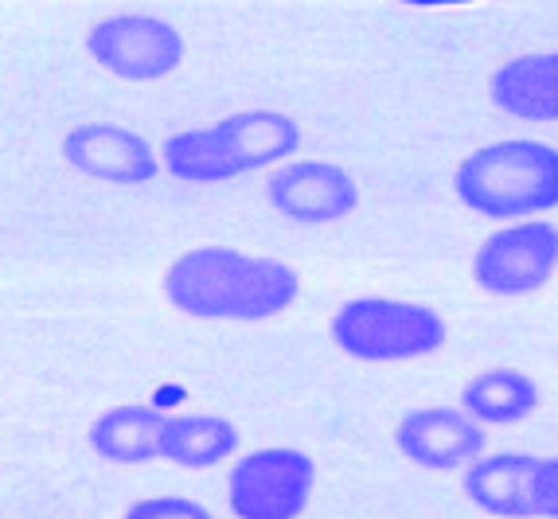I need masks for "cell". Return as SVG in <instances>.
Masks as SVG:
<instances>
[{"mask_svg":"<svg viewBox=\"0 0 558 519\" xmlns=\"http://www.w3.org/2000/svg\"><path fill=\"white\" fill-rule=\"evenodd\" d=\"M168 301L199 321H266L286 313L301 293L298 269L231 246H196L165 274Z\"/></svg>","mask_w":558,"mask_h":519,"instance_id":"6da1fadb","label":"cell"},{"mask_svg":"<svg viewBox=\"0 0 558 519\" xmlns=\"http://www.w3.org/2000/svg\"><path fill=\"white\" fill-rule=\"evenodd\" d=\"M301 148V125L278 110H242L211 130H184L165 141V168L187 184H215L258 172Z\"/></svg>","mask_w":558,"mask_h":519,"instance_id":"7a4b0ae2","label":"cell"},{"mask_svg":"<svg viewBox=\"0 0 558 519\" xmlns=\"http://www.w3.org/2000/svg\"><path fill=\"white\" fill-rule=\"evenodd\" d=\"M457 200L484 219H527L558 207V148L543 141H496L453 172Z\"/></svg>","mask_w":558,"mask_h":519,"instance_id":"3957f363","label":"cell"},{"mask_svg":"<svg viewBox=\"0 0 558 519\" xmlns=\"http://www.w3.org/2000/svg\"><path fill=\"white\" fill-rule=\"evenodd\" d=\"M446 336L449 328L441 313L391 297H355L332 316V343L352 360L367 363L422 360L438 352Z\"/></svg>","mask_w":558,"mask_h":519,"instance_id":"277c9868","label":"cell"},{"mask_svg":"<svg viewBox=\"0 0 558 519\" xmlns=\"http://www.w3.org/2000/svg\"><path fill=\"white\" fill-rule=\"evenodd\" d=\"M313 457L301 449H258L231 469L227 504L234 519H301L313 496Z\"/></svg>","mask_w":558,"mask_h":519,"instance_id":"5b68a950","label":"cell"},{"mask_svg":"<svg viewBox=\"0 0 558 519\" xmlns=\"http://www.w3.org/2000/svg\"><path fill=\"white\" fill-rule=\"evenodd\" d=\"M86 51L102 71L125 83H157L172 74L184 59V39L160 16L145 12H118L98 20L86 36Z\"/></svg>","mask_w":558,"mask_h":519,"instance_id":"8992f818","label":"cell"},{"mask_svg":"<svg viewBox=\"0 0 558 519\" xmlns=\"http://www.w3.org/2000/svg\"><path fill=\"white\" fill-rule=\"evenodd\" d=\"M558 269V227L547 219L512 222L481 242L473 262L476 286L493 297H523L543 289Z\"/></svg>","mask_w":558,"mask_h":519,"instance_id":"52a82bcc","label":"cell"},{"mask_svg":"<svg viewBox=\"0 0 558 519\" xmlns=\"http://www.w3.org/2000/svg\"><path fill=\"white\" fill-rule=\"evenodd\" d=\"M266 195H270L274 212H281L289 222H301V227L340 222L360 207L355 180L332 160H289L270 177Z\"/></svg>","mask_w":558,"mask_h":519,"instance_id":"ba28073f","label":"cell"},{"mask_svg":"<svg viewBox=\"0 0 558 519\" xmlns=\"http://www.w3.org/2000/svg\"><path fill=\"white\" fill-rule=\"evenodd\" d=\"M395 445L407 461L429 473H453L484 454V422L469 410L453 407H418L399 418Z\"/></svg>","mask_w":558,"mask_h":519,"instance_id":"9c48e42d","label":"cell"},{"mask_svg":"<svg viewBox=\"0 0 558 519\" xmlns=\"http://www.w3.org/2000/svg\"><path fill=\"white\" fill-rule=\"evenodd\" d=\"M63 157L71 168L94 180H110V184H145L160 168L149 141L125 125H110V121H90V125L66 133Z\"/></svg>","mask_w":558,"mask_h":519,"instance_id":"30bf717a","label":"cell"},{"mask_svg":"<svg viewBox=\"0 0 558 519\" xmlns=\"http://www.w3.org/2000/svg\"><path fill=\"white\" fill-rule=\"evenodd\" d=\"M539 457L527 454H481L465 469V496L500 519L539 516Z\"/></svg>","mask_w":558,"mask_h":519,"instance_id":"8fae6325","label":"cell"},{"mask_svg":"<svg viewBox=\"0 0 558 519\" xmlns=\"http://www.w3.org/2000/svg\"><path fill=\"white\" fill-rule=\"evenodd\" d=\"M493 106L523 121H558V51L504 63L493 74Z\"/></svg>","mask_w":558,"mask_h":519,"instance_id":"7c38bea8","label":"cell"},{"mask_svg":"<svg viewBox=\"0 0 558 519\" xmlns=\"http://www.w3.org/2000/svg\"><path fill=\"white\" fill-rule=\"evenodd\" d=\"M168 414L157 407H113L94 418L90 449L102 461L113 464H141L160 457V437H165Z\"/></svg>","mask_w":558,"mask_h":519,"instance_id":"4fadbf2b","label":"cell"},{"mask_svg":"<svg viewBox=\"0 0 558 519\" xmlns=\"http://www.w3.org/2000/svg\"><path fill=\"white\" fill-rule=\"evenodd\" d=\"M461 407L484 426H515L539 410V387L515 367H493L465 383Z\"/></svg>","mask_w":558,"mask_h":519,"instance_id":"5bb4252c","label":"cell"},{"mask_svg":"<svg viewBox=\"0 0 558 519\" xmlns=\"http://www.w3.org/2000/svg\"><path fill=\"white\" fill-rule=\"evenodd\" d=\"M234 449H239V430L215 414L168 418L165 437H160V457H168L180 469H211L234 457Z\"/></svg>","mask_w":558,"mask_h":519,"instance_id":"9a60e30c","label":"cell"},{"mask_svg":"<svg viewBox=\"0 0 558 519\" xmlns=\"http://www.w3.org/2000/svg\"><path fill=\"white\" fill-rule=\"evenodd\" d=\"M121 519H215V516L199 500H187V496H153V500L130 504Z\"/></svg>","mask_w":558,"mask_h":519,"instance_id":"2e32d148","label":"cell"},{"mask_svg":"<svg viewBox=\"0 0 558 519\" xmlns=\"http://www.w3.org/2000/svg\"><path fill=\"white\" fill-rule=\"evenodd\" d=\"M539 516L558 519V457L543 461L539 469Z\"/></svg>","mask_w":558,"mask_h":519,"instance_id":"e0dca14e","label":"cell"},{"mask_svg":"<svg viewBox=\"0 0 558 519\" xmlns=\"http://www.w3.org/2000/svg\"><path fill=\"white\" fill-rule=\"evenodd\" d=\"M402 4H418V9H446V4H473V0H402Z\"/></svg>","mask_w":558,"mask_h":519,"instance_id":"ac0fdd59","label":"cell"}]
</instances>
